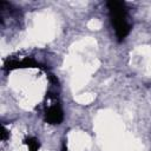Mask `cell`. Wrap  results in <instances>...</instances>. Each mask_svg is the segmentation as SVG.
Returning <instances> with one entry per match:
<instances>
[{
	"label": "cell",
	"mask_w": 151,
	"mask_h": 151,
	"mask_svg": "<svg viewBox=\"0 0 151 151\" xmlns=\"http://www.w3.org/2000/svg\"><path fill=\"white\" fill-rule=\"evenodd\" d=\"M110 20L112 24V27L114 29L116 37L118 41H123L130 33L132 25L129 20V13L125 2L111 0L106 2Z\"/></svg>",
	"instance_id": "cell-1"
},
{
	"label": "cell",
	"mask_w": 151,
	"mask_h": 151,
	"mask_svg": "<svg viewBox=\"0 0 151 151\" xmlns=\"http://www.w3.org/2000/svg\"><path fill=\"white\" fill-rule=\"evenodd\" d=\"M64 119V111L58 103H53L45 110V122L52 125H58Z\"/></svg>",
	"instance_id": "cell-2"
},
{
	"label": "cell",
	"mask_w": 151,
	"mask_h": 151,
	"mask_svg": "<svg viewBox=\"0 0 151 151\" xmlns=\"http://www.w3.org/2000/svg\"><path fill=\"white\" fill-rule=\"evenodd\" d=\"M25 144L28 146V150H29V151H38V150H39V146H40L38 139L34 138V137L27 138V139L25 140Z\"/></svg>",
	"instance_id": "cell-3"
}]
</instances>
